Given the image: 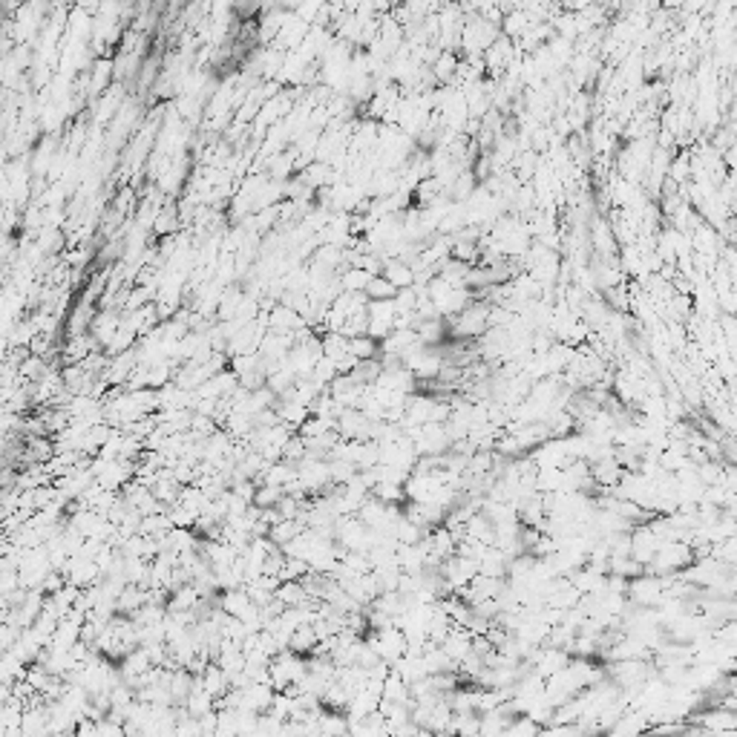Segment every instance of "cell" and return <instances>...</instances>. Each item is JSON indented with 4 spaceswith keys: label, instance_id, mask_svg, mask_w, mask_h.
I'll return each mask as SVG.
<instances>
[{
    "label": "cell",
    "instance_id": "cell-3",
    "mask_svg": "<svg viewBox=\"0 0 737 737\" xmlns=\"http://www.w3.org/2000/svg\"><path fill=\"white\" fill-rule=\"evenodd\" d=\"M368 280H372V274L363 271V268H346V274L340 277V288L349 291V294H363Z\"/></svg>",
    "mask_w": 737,
    "mask_h": 737
},
{
    "label": "cell",
    "instance_id": "cell-2",
    "mask_svg": "<svg viewBox=\"0 0 737 737\" xmlns=\"http://www.w3.org/2000/svg\"><path fill=\"white\" fill-rule=\"evenodd\" d=\"M349 354L360 363V360H375L378 354H381V346L372 340V337H354V340H349Z\"/></svg>",
    "mask_w": 737,
    "mask_h": 737
},
{
    "label": "cell",
    "instance_id": "cell-4",
    "mask_svg": "<svg viewBox=\"0 0 737 737\" xmlns=\"http://www.w3.org/2000/svg\"><path fill=\"white\" fill-rule=\"evenodd\" d=\"M363 294H366V300H368V302H372V300H395V294H398V291H395V288H392V285H389V283H386V280L378 274V277H372V280H368V285H366V291H363Z\"/></svg>",
    "mask_w": 737,
    "mask_h": 737
},
{
    "label": "cell",
    "instance_id": "cell-1",
    "mask_svg": "<svg viewBox=\"0 0 737 737\" xmlns=\"http://www.w3.org/2000/svg\"><path fill=\"white\" fill-rule=\"evenodd\" d=\"M381 277H383L395 291L412 288V283H415V271L406 266V262H400V259H386V262H383Z\"/></svg>",
    "mask_w": 737,
    "mask_h": 737
}]
</instances>
